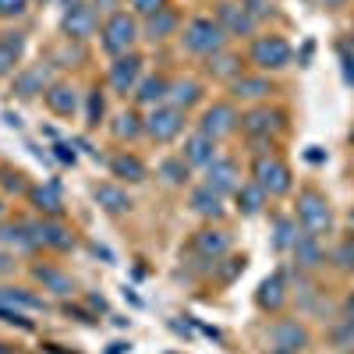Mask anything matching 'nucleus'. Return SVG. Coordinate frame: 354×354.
Instances as JSON below:
<instances>
[{"mask_svg": "<svg viewBox=\"0 0 354 354\" xmlns=\"http://www.w3.org/2000/svg\"><path fill=\"white\" fill-rule=\"evenodd\" d=\"M294 220L305 234L322 238V234L333 230V205L319 188H301L298 192V205H294Z\"/></svg>", "mask_w": 354, "mask_h": 354, "instance_id": "obj_1", "label": "nucleus"}, {"mask_svg": "<svg viewBox=\"0 0 354 354\" xmlns=\"http://www.w3.org/2000/svg\"><path fill=\"white\" fill-rule=\"evenodd\" d=\"M252 181L266 192V198H283L290 188H294V177H290V167L277 156V153H259L252 160Z\"/></svg>", "mask_w": 354, "mask_h": 354, "instance_id": "obj_2", "label": "nucleus"}, {"mask_svg": "<svg viewBox=\"0 0 354 354\" xmlns=\"http://www.w3.org/2000/svg\"><path fill=\"white\" fill-rule=\"evenodd\" d=\"M248 61L266 75V71H283L290 68L294 61V50L283 36L277 32H266V36H252V46H248Z\"/></svg>", "mask_w": 354, "mask_h": 354, "instance_id": "obj_3", "label": "nucleus"}, {"mask_svg": "<svg viewBox=\"0 0 354 354\" xmlns=\"http://www.w3.org/2000/svg\"><path fill=\"white\" fill-rule=\"evenodd\" d=\"M100 43L110 57H124V53H135V43H138V21L135 15L128 11H117L103 21L100 28Z\"/></svg>", "mask_w": 354, "mask_h": 354, "instance_id": "obj_4", "label": "nucleus"}, {"mask_svg": "<svg viewBox=\"0 0 354 354\" xmlns=\"http://www.w3.org/2000/svg\"><path fill=\"white\" fill-rule=\"evenodd\" d=\"M181 43H185V50H188V53H195V57H213V53H220V50H223L227 32L220 28V21H216V18H192V21L185 25Z\"/></svg>", "mask_w": 354, "mask_h": 354, "instance_id": "obj_5", "label": "nucleus"}, {"mask_svg": "<svg viewBox=\"0 0 354 354\" xmlns=\"http://www.w3.org/2000/svg\"><path fill=\"white\" fill-rule=\"evenodd\" d=\"M46 301L36 298V294H28L21 287H0V319L4 322H15L21 330H32V322H28V312H43Z\"/></svg>", "mask_w": 354, "mask_h": 354, "instance_id": "obj_6", "label": "nucleus"}, {"mask_svg": "<svg viewBox=\"0 0 354 354\" xmlns=\"http://www.w3.org/2000/svg\"><path fill=\"white\" fill-rule=\"evenodd\" d=\"M185 121H188V110H177L170 103L153 106V113L145 117V135H149L156 145H170L177 135L185 131Z\"/></svg>", "mask_w": 354, "mask_h": 354, "instance_id": "obj_7", "label": "nucleus"}, {"mask_svg": "<svg viewBox=\"0 0 354 354\" xmlns=\"http://www.w3.org/2000/svg\"><path fill=\"white\" fill-rule=\"evenodd\" d=\"M238 128H241V113H238V106H234V103H213V106H205V110H202L198 131H202V135H209L213 142L230 138Z\"/></svg>", "mask_w": 354, "mask_h": 354, "instance_id": "obj_8", "label": "nucleus"}, {"mask_svg": "<svg viewBox=\"0 0 354 354\" xmlns=\"http://www.w3.org/2000/svg\"><path fill=\"white\" fill-rule=\"evenodd\" d=\"M241 131L252 142H270L273 135L283 131V110H270V106H252L241 117Z\"/></svg>", "mask_w": 354, "mask_h": 354, "instance_id": "obj_9", "label": "nucleus"}, {"mask_svg": "<svg viewBox=\"0 0 354 354\" xmlns=\"http://www.w3.org/2000/svg\"><path fill=\"white\" fill-rule=\"evenodd\" d=\"M61 28H64V36H68V39L85 43L88 36L96 32V8H93V4H85V0H68L64 18H61Z\"/></svg>", "mask_w": 354, "mask_h": 354, "instance_id": "obj_10", "label": "nucleus"}, {"mask_svg": "<svg viewBox=\"0 0 354 354\" xmlns=\"http://www.w3.org/2000/svg\"><path fill=\"white\" fill-rule=\"evenodd\" d=\"M216 21H220V28L227 36H238V39L255 36V25H259L241 0H220L216 4Z\"/></svg>", "mask_w": 354, "mask_h": 354, "instance_id": "obj_11", "label": "nucleus"}, {"mask_svg": "<svg viewBox=\"0 0 354 354\" xmlns=\"http://www.w3.org/2000/svg\"><path fill=\"white\" fill-rule=\"evenodd\" d=\"M28 227H32L39 248H53V252H71L75 248V234L61 220L46 216V220H36V223H28Z\"/></svg>", "mask_w": 354, "mask_h": 354, "instance_id": "obj_12", "label": "nucleus"}, {"mask_svg": "<svg viewBox=\"0 0 354 354\" xmlns=\"http://www.w3.org/2000/svg\"><path fill=\"white\" fill-rule=\"evenodd\" d=\"M202 174H205V181H202V185H209V188L220 192V195H234V192L241 188V170H238V163H234V160L216 156Z\"/></svg>", "mask_w": 354, "mask_h": 354, "instance_id": "obj_13", "label": "nucleus"}, {"mask_svg": "<svg viewBox=\"0 0 354 354\" xmlns=\"http://www.w3.org/2000/svg\"><path fill=\"white\" fill-rule=\"evenodd\" d=\"M270 340H273V347L283 351V354H298V351L308 347V330L301 326L298 319H280V322H273Z\"/></svg>", "mask_w": 354, "mask_h": 354, "instance_id": "obj_14", "label": "nucleus"}, {"mask_svg": "<svg viewBox=\"0 0 354 354\" xmlns=\"http://www.w3.org/2000/svg\"><path fill=\"white\" fill-rule=\"evenodd\" d=\"M138 75H142V57L138 53L113 57V64H110V85H113V93H121V96L135 93Z\"/></svg>", "mask_w": 354, "mask_h": 354, "instance_id": "obj_15", "label": "nucleus"}, {"mask_svg": "<svg viewBox=\"0 0 354 354\" xmlns=\"http://www.w3.org/2000/svg\"><path fill=\"white\" fill-rule=\"evenodd\" d=\"M277 93V85L266 78V75H241L230 82V96L234 100H245V103H259V100H270Z\"/></svg>", "mask_w": 354, "mask_h": 354, "instance_id": "obj_16", "label": "nucleus"}, {"mask_svg": "<svg viewBox=\"0 0 354 354\" xmlns=\"http://www.w3.org/2000/svg\"><path fill=\"white\" fill-rule=\"evenodd\" d=\"M53 82H50V64H32L15 75V96L18 100H32L39 93H46Z\"/></svg>", "mask_w": 354, "mask_h": 354, "instance_id": "obj_17", "label": "nucleus"}, {"mask_svg": "<svg viewBox=\"0 0 354 354\" xmlns=\"http://www.w3.org/2000/svg\"><path fill=\"white\" fill-rule=\"evenodd\" d=\"M192 248L202 255V259H223L227 252H230V234L227 230H220V227H202L195 238H192Z\"/></svg>", "mask_w": 354, "mask_h": 354, "instance_id": "obj_18", "label": "nucleus"}, {"mask_svg": "<svg viewBox=\"0 0 354 354\" xmlns=\"http://www.w3.org/2000/svg\"><path fill=\"white\" fill-rule=\"evenodd\" d=\"M220 156V149H216V142L209 138V135H202V131H195L192 138H185V149H181V160L188 163V167H198V170H205L213 160Z\"/></svg>", "mask_w": 354, "mask_h": 354, "instance_id": "obj_19", "label": "nucleus"}, {"mask_svg": "<svg viewBox=\"0 0 354 354\" xmlns=\"http://www.w3.org/2000/svg\"><path fill=\"white\" fill-rule=\"evenodd\" d=\"M290 252H294V262H298V270H319L322 266V238H312V234H298L294 238V245H290Z\"/></svg>", "mask_w": 354, "mask_h": 354, "instance_id": "obj_20", "label": "nucleus"}, {"mask_svg": "<svg viewBox=\"0 0 354 354\" xmlns=\"http://www.w3.org/2000/svg\"><path fill=\"white\" fill-rule=\"evenodd\" d=\"M43 100H46V106L57 117H71L78 110V93H75V85H68V82H53L43 93Z\"/></svg>", "mask_w": 354, "mask_h": 354, "instance_id": "obj_21", "label": "nucleus"}, {"mask_svg": "<svg viewBox=\"0 0 354 354\" xmlns=\"http://www.w3.org/2000/svg\"><path fill=\"white\" fill-rule=\"evenodd\" d=\"M93 198L103 205L106 213H113V216L131 209V195H128L121 185H113V181H103V185H96V188H93Z\"/></svg>", "mask_w": 354, "mask_h": 354, "instance_id": "obj_22", "label": "nucleus"}, {"mask_svg": "<svg viewBox=\"0 0 354 354\" xmlns=\"http://www.w3.org/2000/svg\"><path fill=\"white\" fill-rule=\"evenodd\" d=\"M167 88H170V82H167L163 75L142 78V82L135 85V103H138V106H163V103H167Z\"/></svg>", "mask_w": 354, "mask_h": 354, "instance_id": "obj_23", "label": "nucleus"}, {"mask_svg": "<svg viewBox=\"0 0 354 354\" xmlns=\"http://www.w3.org/2000/svg\"><path fill=\"white\" fill-rule=\"evenodd\" d=\"M0 245L11 248V252H36V234L28 223H8V227H0Z\"/></svg>", "mask_w": 354, "mask_h": 354, "instance_id": "obj_24", "label": "nucleus"}, {"mask_svg": "<svg viewBox=\"0 0 354 354\" xmlns=\"http://www.w3.org/2000/svg\"><path fill=\"white\" fill-rule=\"evenodd\" d=\"M198 100H202V85H198L195 78H177V82H170V88H167V103L177 106V110H188V106H195Z\"/></svg>", "mask_w": 354, "mask_h": 354, "instance_id": "obj_25", "label": "nucleus"}, {"mask_svg": "<svg viewBox=\"0 0 354 354\" xmlns=\"http://www.w3.org/2000/svg\"><path fill=\"white\" fill-rule=\"evenodd\" d=\"M25 53V32H0V78L11 75Z\"/></svg>", "mask_w": 354, "mask_h": 354, "instance_id": "obj_26", "label": "nucleus"}, {"mask_svg": "<svg viewBox=\"0 0 354 354\" xmlns=\"http://www.w3.org/2000/svg\"><path fill=\"white\" fill-rule=\"evenodd\" d=\"M259 308L262 312H280L283 308V301H287V287H283V277L280 273H273V277H266L262 280V287H259Z\"/></svg>", "mask_w": 354, "mask_h": 354, "instance_id": "obj_27", "label": "nucleus"}, {"mask_svg": "<svg viewBox=\"0 0 354 354\" xmlns=\"http://www.w3.org/2000/svg\"><path fill=\"white\" fill-rule=\"evenodd\" d=\"M192 209L198 216H205V220H216V216H223V195L213 192L209 185H198L192 192Z\"/></svg>", "mask_w": 354, "mask_h": 354, "instance_id": "obj_28", "label": "nucleus"}, {"mask_svg": "<svg viewBox=\"0 0 354 354\" xmlns=\"http://www.w3.org/2000/svg\"><path fill=\"white\" fill-rule=\"evenodd\" d=\"M205 61H209V75L213 78H220V82H234V78H241L245 71V64H241V57L238 53H227V50H220V53H213V57H205Z\"/></svg>", "mask_w": 354, "mask_h": 354, "instance_id": "obj_29", "label": "nucleus"}, {"mask_svg": "<svg viewBox=\"0 0 354 354\" xmlns=\"http://www.w3.org/2000/svg\"><path fill=\"white\" fill-rule=\"evenodd\" d=\"M110 174L128 185H138V181H145V163L131 153H117V156H110Z\"/></svg>", "mask_w": 354, "mask_h": 354, "instance_id": "obj_30", "label": "nucleus"}, {"mask_svg": "<svg viewBox=\"0 0 354 354\" xmlns=\"http://www.w3.org/2000/svg\"><path fill=\"white\" fill-rule=\"evenodd\" d=\"M32 277H36V280L43 283V290H50V294H71V290H75V280H71L68 273H61L57 266H36Z\"/></svg>", "mask_w": 354, "mask_h": 354, "instance_id": "obj_31", "label": "nucleus"}, {"mask_svg": "<svg viewBox=\"0 0 354 354\" xmlns=\"http://www.w3.org/2000/svg\"><path fill=\"white\" fill-rule=\"evenodd\" d=\"M28 195H32V202H36L39 213H46V216H53V220L64 213V198H61V188H57V185H39V188H32Z\"/></svg>", "mask_w": 354, "mask_h": 354, "instance_id": "obj_32", "label": "nucleus"}, {"mask_svg": "<svg viewBox=\"0 0 354 354\" xmlns=\"http://www.w3.org/2000/svg\"><path fill=\"white\" fill-rule=\"evenodd\" d=\"M142 32H145V39H167V36H174V32H177V11L163 8L160 15H153V18H145V25H142Z\"/></svg>", "mask_w": 354, "mask_h": 354, "instance_id": "obj_33", "label": "nucleus"}, {"mask_svg": "<svg viewBox=\"0 0 354 354\" xmlns=\"http://www.w3.org/2000/svg\"><path fill=\"white\" fill-rule=\"evenodd\" d=\"M110 131H113L117 142H131V138L145 135V121H142L135 110H124V113H117V121L110 124Z\"/></svg>", "mask_w": 354, "mask_h": 354, "instance_id": "obj_34", "label": "nucleus"}, {"mask_svg": "<svg viewBox=\"0 0 354 354\" xmlns=\"http://www.w3.org/2000/svg\"><path fill=\"white\" fill-rule=\"evenodd\" d=\"M234 202H238V209H241L245 216H259L262 205H266V192H262L255 181H248V185H241L238 192H234Z\"/></svg>", "mask_w": 354, "mask_h": 354, "instance_id": "obj_35", "label": "nucleus"}, {"mask_svg": "<svg viewBox=\"0 0 354 354\" xmlns=\"http://www.w3.org/2000/svg\"><path fill=\"white\" fill-rule=\"evenodd\" d=\"M160 177H163L170 188H185L188 177H192V167H188L181 156H174V160H163V163H160Z\"/></svg>", "mask_w": 354, "mask_h": 354, "instance_id": "obj_36", "label": "nucleus"}, {"mask_svg": "<svg viewBox=\"0 0 354 354\" xmlns=\"http://www.w3.org/2000/svg\"><path fill=\"white\" fill-rule=\"evenodd\" d=\"M128 4H131V15L145 21V18L160 15L163 8H170V0H128Z\"/></svg>", "mask_w": 354, "mask_h": 354, "instance_id": "obj_37", "label": "nucleus"}, {"mask_svg": "<svg viewBox=\"0 0 354 354\" xmlns=\"http://www.w3.org/2000/svg\"><path fill=\"white\" fill-rule=\"evenodd\" d=\"M333 262H337V270L344 273H354V238H347L337 252H333Z\"/></svg>", "mask_w": 354, "mask_h": 354, "instance_id": "obj_38", "label": "nucleus"}, {"mask_svg": "<svg viewBox=\"0 0 354 354\" xmlns=\"http://www.w3.org/2000/svg\"><path fill=\"white\" fill-rule=\"evenodd\" d=\"M103 121V96H100V88H93L88 93V110H85V124L88 128H96Z\"/></svg>", "mask_w": 354, "mask_h": 354, "instance_id": "obj_39", "label": "nucleus"}, {"mask_svg": "<svg viewBox=\"0 0 354 354\" xmlns=\"http://www.w3.org/2000/svg\"><path fill=\"white\" fill-rule=\"evenodd\" d=\"M298 238V220H280L277 223V248H290Z\"/></svg>", "mask_w": 354, "mask_h": 354, "instance_id": "obj_40", "label": "nucleus"}, {"mask_svg": "<svg viewBox=\"0 0 354 354\" xmlns=\"http://www.w3.org/2000/svg\"><path fill=\"white\" fill-rule=\"evenodd\" d=\"M241 4L248 8V15H252L255 21H262V18H273V15H277L273 0H241Z\"/></svg>", "mask_w": 354, "mask_h": 354, "instance_id": "obj_41", "label": "nucleus"}, {"mask_svg": "<svg viewBox=\"0 0 354 354\" xmlns=\"http://www.w3.org/2000/svg\"><path fill=\"white\" fill-rule=\"evenodd\" d=\"M28 4H32V0H0V18L15 21V18H21L28 11Z\"/></svg>", "mask_w": 354, "mask_h": 354, "instance_id": "obj_42", "label": "nucleus"}, {"mask_svg": "<svg viewBox=\"0 0 354 354\" xmlns=\"http://www.w3.org/2000/svg\"><path fill=\"white\" fill-rule=\"evenodd\" d=\"M340 61H344V78H347V85H354V53L340 50Z\"/></svg>", "mask_w": 354, "mask_h": 354, "instance_id": "obj_43", "label": "nucleus"}, {"mask_svg": "<svg viewBox=\"0 0 354 354\" xmlns=\"http://www.w3.org/2000/svg\"><path fill=\"white\" fill-rule=\"evenodd\" d=\"M117 4H121V0H93V8H96V11H103L106 18H110V15H117Z\"/></svg>", "mask_w": 354, "mask_h": 354, "instance_id": "obj_44", "label": "nucleus"}, {"mask_svg": "<svg viewBox=\"0 0 354 354\" xmlns=\"http://www.w3.org/2000/svg\"><path fill=\"white\" fill-rule=\"evenodd\" d=\"M4 177H8V181H4L8 188H15V192H25V181H21V174H4Z\"/></svg>", "mask_w": 354, "mask_h": 354, "instance_id": "obj_45", "label": "nucleus"}, {"mask_svg": "<svg viewBox=\"0 0 354 354\" xmlns=\"http://www.w3.org/2000/svg\"><path fill=\"white\" fill-rule=\"evenodd\" d=\"M344 315H347V322L354 326V294H347V301H344Z\"/></svg>", "mask_w": 354, "mask_h": 354, "instance_id": "obj_46", "label": "nucleus"}, {"mask_svg": "<svg viewBox=\"0 0 354 354\" xmlns=\"http://www.w3.org/2000/svg\"><path fill=\"white\" fill-rule=\"evenodd\" d=\"M319 4L326 11H340V8H347V0H319Z\"/></svg>", "mask_w": 354, "mask_h": 354, "instance_id": "obj_47", "label": "nucleus"}, {"mask_svg": "<svg viewBox=\"0 0 354 354\" xmlns=\"http://www.w3.org/2000/svg\"><path fill=\"white\" fill-rule=\"evenodd\" d=\"M347 53H354V32H351V39H347V46H344Z\"/></svg>", "mask_w": 354, "mask_h": 354, "instance_id": "obj_48", "label": "nucleus"}, {"mask_svg": "<svg viewBox=\"0 0 354 354\" xmlns=\"http://www.w3.org/2000/svg\"><path fill=\"white\" fill-rule=\"evenodd\" d=\"M4 209H8V205H4V198H0V216H4Z\"/></svg>", "mask_w": 354, "mask_h": 354, "instance_id": "obj_49", "label": "nucleus"}, {"mask_svg": "<svg viewBox=\"0 0 354 354\" xmlns=\"http://www.w3.org/2000/svg\"><path fill=\"white\" fill-rule=\"evenodd\" d=\"M32 4H50V0H32Z\"/></svg>", "mask_w": 354, "mask_h": 354, "instance_id": "obj_50", "label": "nucleus"}, {"mask_svg": "<svg viewBox=\"0 0 354 354\" xmlns=\"http://www.w3.org/2000/svg\"><path fill=\"white\" fill-rule=\"evenodd\" d=\"M351 145H354V128H351Z\"/></svg>", "mask_w": 354, "mask_h": 354, "instance_id": "obj_51", "label": "nucleus"}]
</instances>
